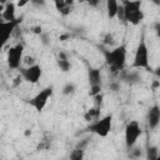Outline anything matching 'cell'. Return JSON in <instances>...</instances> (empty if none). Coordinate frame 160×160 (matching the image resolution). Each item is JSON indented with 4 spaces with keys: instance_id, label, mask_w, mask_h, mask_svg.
Here are the masks:
<instances>
[{
    "instance_id": "1",
    "label": "cell",
    "mask_w": 160,
    "mask_h": 160,
    "mask_svg": "<svg viewBox=\"0 0 160 160\" xmlns=\"http://www.w3.org/2000/svg\"><path fill=\"white\" fill-rule=\"evenodd\" d=\"M102 54L105 62L112 74H120L122 70H125L126 56H128V50L125 44L118 45L112 49H102Z\"/></svg>"
},
{
    "instance_id": "2",
    "label": "cell",
    "mask_w": 160,
    "mask_h": 160,
    "mask_svg": "<svg viewBox=\"0 0 160 160\" xmlns=\"http://www.w3.org/2000/svg\"><path fill=\"white\" fill-rule=\"evenodd\" d=\"M122 11H124V21L136 26L139 25L145 15L142 11V1L141 0H124Z\"/></svg>"
},
{
    "instance_id": "3",
    "label": "cell",
    "mask_w": 160,
    "mask_h": 160,
    "mask_svg": "<svg viewBox=\"0 0 160 160\" xmlns=\"http://www.w3.org/2000/svg\"><path fill=\"white\" fill-rule=\"evenodd\" d=\"M131 68L132 69L151 70V68H150V60H149V48L146 45V41H145L144 36H141V39H140L136 49H135V54H134Z\"/></svg>"
},
{
    "instance_id": "4",
    "label": "cell",
    "mask_w": 160,
    "mask_h": 160,
    "mask_svg": "<svg viewBox=\"0 0 160 160\" xmlns=\"http://www.w3.org/2000/svg\"><path fill=\"white\" fill-rule=\"evenodd\" d=\"M112 129V114H108L102 118H99L98 120L89 124L86 128L88 132L95 134L100 138H106Z\"/></svg>"
},
{
    "instance_id": "5",
    "label": "cell",
    "mask_w": 160,
    "mask_h": 160,
    "mask_svg": "<svg viewBox=\"0 0 160 160\" xmlns=\"http://www.w3.org/2000/svg\"><path fill=\"white\" fill-rule=\"evenodd\" d=\"M8 66L11 70H19L22 66L24 61V45L21 42H18L9 48L8 50Z\"/></svg>"
},
{
    "instance_id": "6",
    "label": "cell",
    "mask_w": 160,
    "mask_h": 160,
    "mask_svg": "<svg viewBox=\"0 0 160 160\" xmlns=\"http://www.w3.org/2000/svg\"><path fill=\"white\" fill-rule=\"evenodd\" d=\"M142 130L140 124L136 120H130L125 125V131H124V138H125V146L126 149H130L136 145L139 138L141 136Z\"/></svg>"
},
{
    "instance_id": "7",
    "label": "cell",
    "mask_w": 160,
    "mask_h": 160,
    "mask_svg": "<svg viewBox=\"0 0 160 160\" xmlns=\"http://www.w3.org/2000/svg\"><path fill=\"white\" fill-rule=\"evenodd\" d=\"M52 92H54V88L50 85V86H46L44 89H41L35 96H32L30 100H29V104L30 106H32L38 112H41L44 111L45 106L48 105V101L50 100V98L52 96Z\"/></svg>"
},
{
    "instance_id": "8",
    "label": "cell",
    "mask_w": 160,
    "mask_h": 160,
    "mask_svg": "<svg viewBox=\"0 0 160 160\" xmlns=\"http://www.w3.org/2000/svg\"><path fill=\"white\" fill-rule=\"evenodd\" d=\"M19 72L21 75V78L24 79V81L29 82V84H38L39 80L42 76V68L39 64H34L30 66H21L19 69Z\"/></svg>"
},
{
    "instance_id": "9",
    "label": "cell",
    "mask_w": 160,
    "mask_h": 160,
    "mask_svg": "<svg viewBox=\"0 0 160 160\" xmlns=\"http://www.w3.org/2000/svg\"><path fill=\"white\" fill-rule=\"evenodd\" d=\"M88 81L90 85V95L95 96L101 92L102 75L99 68H89L88 69Z\"/></svg>"
},
{
    "instance_id": "10",
    "label": "cell",
    "mask_w": 160,
    "mask_h": 160,
    "mask_svg": "<svg viewBox=\"0 0 160 160\" xmlns=\"http://www.w3.org/2000/svg\"><path fill=\"white\" fill-rule=\"evenodd\" d=\"M20 22H21V19H19V18L12 20V21H4V20H1L0 29H1V34H2V45H6L9 39L12 36V34L15 32V30L20 25Z\"/></svg>"
},
{
    "instance_id": "11",
    "label": "cell",
    "mask_w": 160,
    "mask_h": 160,
    "mask_svg": "<svg viewBox=\"0 0 160 160\" xmlns=\"http://www.w3.org/2000/svg\"><path fill=\"white\" fill-rule=\"evenodd\" d=\"M146 124L150 130H155L160 126V105L154 104L146 112Z\"/></svg>"
},
{
    "instance_id": "12",
    "label": "cell",
    "mask_w": 160,
    "mask_h": 160,
    "mask_svg": "<svg viewBox=\"0 0 160 160\" xmlns=\"http://www.w3.org/2000/svg\"><path fill=\"white\" fill-rule=\"evenodd\" d=\"M16 5L14 1H8L2 8H1V20L4 21H12L16 18Z\"/></svg>"
},
{
    "instance_id": "13",
    "label": "cell",
    "mask_w": 160,
    "mask_h": 160,
    "mask_svg": "<svg viewBox=\"0 0 160 160\" xmlns=\"http://www.w3.org/2000/svg\"><path fill=\"white\" fill-rule=\"evenodd\" d=\"M56 10L61 15H69L74 9V1L72 0H52Z\"/></svg>"
},
{
    "instance_id": "14",
    "label": "cell",
    "mask_w": 160,
    "mask_h": 160,
    "mask_svg": "<svg viewBox=\"0 0 160 160\" xmlns=\"http://www.w3.org/2000/svg\"><path fill=\"white\" fill-rule=\"evenodd\" d=\"M120 80L124 82H128V84H138L141 81V76L135 70H130V71L122 70L120 72Z\"/></svg>"
},
{
    "instance_id": "15",
    "label": "cell",
    "mask_w": 160,
    "mask_h": 160,
    "mask_svg": "<svg viewBox=\"0 0 160 160\" xmlns=\"http://www.w3.org/2000/svg\"><path fill=\"white\" fill-rule=\"evenodd\" d=\"M120 6L119 5V0H106V4H105V9H106V16L111 20V19H115L118 16V12L120 10Z\"/></svg>"
},
{
    "instance_id": "16",
    "label": "cell",
    "mask_w": 160,
    "mask_h": 160,
    "mask_svg": "<svg viewBox=\"0 0 160 160\" xmlns=\"http://www.w3.org/2000/svg\"><path fill=\"white\" fill-rule=\"evenodd\" d=\"M56 66L59 68V70L61 72H69L71 70V68H72V65L69 61V59H60V58L56 59Z\"/></svg>"
},
{
    "instance_id": "17",
    "label": "cell",
    "mask_w": 160,
    "mask_h": 160,
    "mask_svg": "<svg viewBox=\"0 0 160 160\" xmlns=\"http://www.w3.org/2000/svg\"><path fill=\"white\" fill-rule=\"evenodd\" d=\"M85 120L89 121V122H92L95 120H98L100 118V106H96V108H92L90 110H88V112L85 114Z\"/></svg>"
},
{
    "instance_id": "18",
    "label": "cell",
    "mask_w": 160,
    "mask_h": 160,
    "mask_svg": "<svg viewBox=\"0 0 160 160\" xmlns=\"http://www.w3.org/2000/svg\"><path fill=\"white\" fill-rule=\"evenodd\" d=\"M61 92L62 95H66V96H70V95H74L76 92V86L74 82H66L62 89H61Z\"/></svg>"
},
{
    "instance_id": "19",
    "label": "cell",
    "mask_w": 160,
    "mask_h": 160,
    "mask_svg": "<svg viewBox=\"0 0 160 160\" xmlns=\"http://www.w3.org/2000/svg\"><path fill=\"white\" fill-rule=\"evenodd\" d=\"M146 158L150 160H155L159 158V149L155 145H150L146 149Z\"/></svg>"
},
{
    "instance_id": "20",
    "label": "cell",
    "mask_w": 160,
    "mask_h": 160,
    "mask_svg": "<svg viewBox=\"0 0 160 160\" xmlns=\"http://www.w3.org/2000/svg\"><path fill=\"white\" fill-rule=\"evenodd\" d=\"M84 155H85V150L79 149V148L75 146V149H74V150L71 151V154H70V159H71V160H81V159L84 158Z\"/></svg>"
},
{
    "instance_id": "21",
    "label": "cell",
    "mask_w": 160,
    "mask_h": 160,
    "mask_svg": "<svg viewBox=\"0 0 160 160\" xmlns=\"http://www.w3.org/2000/svg\"><path fill=\"white\" fill-rule=\"evenodd\" d=\"M39 38H40V42H41L44 46H50V44H51V36H50L49 32L42 31V32L39 35Z\"/></svg>"
},
{
    "instance_id": "22",
    "label": "cell",
    "mask_w": 160,
    "mask_h": 160,
    "mask_svg": "<svg viewBox=\"0 0 160 160\" xmlns=\"http://www.w3.org/2000/svg\"><path fill=\"white\" fill-rule=\"evenodd\" d=\"M102 42H104L106 46H110V48H111V46L114 45V42H115V41H114V36H112V34L108 32V34L104 36V41H102Z\"/></svg>"
},
{
    "instance_id": "23",
    "label": "cell",
    "mask_w": 160,
    "mask_h": 160,
    "mask_svg": "<svg viewBox=\"0 0 160 160\" xmlns=\"http://www.w3.org/2000/svg\"><path fill=\"white\" fill-rule=\"evenodd\" d=\"M128 150L130 151V156L131 158H139V156H141V149H139V148L132 146V148H130Z\"/></svg>"
},
{
    "instance_id": "24",
    "label": "cell",
    "mask_w": 160,
    "mask_h": 160,
    "mask_svg": "<svg viewBox=\"0 0 160 160\" xmlns=\"http://www.w3.org/2000/svg\"><path fill=\"white\" fill-rule=\"evenodd\" d=\"M88 145H89V138H85V139L80 140V141L76 144V148H79V149H82V150H86Z\"/></svg>"
},
{
    "instance_id": "25",
    "label": "cell",
    "mask_w": 160,
    "mask_h": 160,
    "mask_svg": "<svg viewBox=\"0 0 160 160\" xmlns=\"http://www.w3.org/2000/svg\"><path fill=\"white\" fill-rule=\"evenodd\" d=\"M30 2H31V5L32 6H35V8H45V5H46V0H30Z\"/></svg>"
},
{
    "instance_id": "26",
    "label": "cell",
    "mask_w": 160,
    "mask_h": 160,
    "mask_svg": "<svg viewBox=\"0 0 160 160\" xmlns=\"http://www.w3.org/2000/svg\"><path fill=\"white\" fill-rule=\"evenodd\" d=\"M109 89L112 91V92H118L120 90V82L119 81H111L109 84Z\"/></svg>"
},
{
    "instance_id": "27",
    "label": "cell",
    "mask_w": 160,
    "mask_h": 160,
    "mask_svg": "<svg viewBox=\"0 0 160 160\" xmlns=\"http://www.w3.org/2000/svg\"><path fill=\"white\" fill-rule=\"evenodd\" d=\"M22 64H25L26 66H30V65H34V64H36V62H35V59H34L32 56H24Z\"/></svg>"
},
{
    "instance_id": "28",
    "label": "cell",
    "mask_w": 160,
    "mask_h": 160,
    "mask_svg": "<svg viewBox=\"0 0 160 160\" xmlns=\"http://www.w3.org/2000/svg\"><path fill=\"white\" fill-rule=\"evenodd\" d=\"M88 4L92 8H98L99 4H100V0H88Z\"/></svg>"
},
{
    "instance_id": "29",
    "label": "cell",
    "mask_w": 160,
    "mask_h": 160,
    "mask_svg": "<svg viewBox=\"0 0 160 160\" xmlns=\"http://www.w3.org/2000/svg\"><path fill=\"white\" fill-rule=\"evenodd\" d=\"M154 30H155V34L158 38H160V22H156L154 25Z\"/></svg>"
},
{
    "instance_id": "30",
    "label": "cell",
    "mask_w": 160,
    "mask_h": 160,
    "mask_svg": "<svg viewBox=\"0 0 160 160\" xmlns=\"http://www.w3.org/2000/svg\"><path fill=\"white\" fill-rule=\"evenodd\" d=\"M32 31H34L35 34L40 35V34L42 32V29H41V26H35V28H32Z\"/></svg>"
},
{
    "instance_id": "31",
    "label": "cell",
    "mask_w": 160,
    "mask_h": 160,
    "mask_svg": "<svg viewBox=\"0 0 160 160\" xmlns=\"http://www.w3.org/2000/svg\"><path fill=\"white\" fill-rule=\"evenodd\" d=\"M58 58H60V59H69L68 54H66V52H64V51H60V52L58 54Z\"/></svg>"
},
{
    "instance_id": "32",
    "label": "cell",
    "mask_w": 160,
    "mask_h": 160,
    "mask_svg": "<svg viewBox=\"0 0 160 160\" xmlns=\"http://www.w3.org/2000/svg\"><path fill=\"white\" fill-rule=\"evenodd\" d=\"M154 72H155V75H156L158 78H160V66H158V68L154 70Z\"/></svg>"
},
{
    "instance_id": "33",
    "label": "cell",
    "mask_w": 160,
    "mask_h": 160,
    "mask_svg": "<svg viewBox=\"0 0 160 160\" xmlns=\"http://www.w3.org/2000/svg\"><path fill=\"white\" fill-rule=\"evenodd\" d=\"M159 86H160V81H155V82L152 84V89H154V90H155L156 88H159Z\"/></svg>"
},
{
    "instance_id": "34",
    "label": "cell",
    "mask_w": 160,
    "mask_h": 160,
    "mask_svg": "<svg viewBox=\"0 0 160 160\" xmlns=\"http://www.w3.org/2000/svg\"><path fill=\"white\" fill-rule=\"evenodd\" d=\"M150 2H152L154 5H158V6H160V0H149Z\"/></svg>"
},
{
    "instance_id": "35",
    "label": "cell",
    "mask_w": 160,
    "mask_h": 160,
    "mask_svg": "<svg viewBox=\"0 0 160 160\" xmlns=\"http://www.w3.org/2000/svg\"><path fill=\"white\" fill-rule=\"evenodd\" d=\"M68 38H70V35H61L59 39H60L61 41H64V39H68Z\"/></svg>"
}]
</instances>
